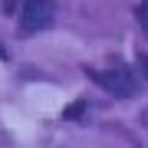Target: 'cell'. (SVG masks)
<instances>
[{
  "instance_id": "obj_3",
  "label": "cell",
  "mask_w": 148,
  "mask_h": 148,
  "mask_svg": "<svg viewBox=\"0 0 148 148\" xmlns=\"http://www.w3.org/2000/svg\"><path fill=\"white\" fill-rule=\"evenodd\" d=\"M79 115H86V99H76L73 106H66V109H63V119H66V122H76Z\"/></svg>"
},
{
  "instance_id": "obj_8",
  "label": "cell",
  "mask_w": 148,
  "mask_h": 148,
  "mask_svg": "<svg viewBox=\"0 0 148 148\" xmlns=\"http://www.w3.org/2000/svg\"><path fill=\"white\" fill-rule=\"evenodd\" d=\"M0 59H3V49H0Z\"/></svg>"
},
{
  "instance_id": "obj_2",
  "label": "cell",
  "mask_w": 148,
  "mask_h": 148,
  "mask_svg": "<svg viewBox=\"0 0 148 148\" xmlns=\"http://www.w3.org/2000/svg\"><path fill=\"white\" fill-rule=\"evenodd\" d=\"M53 16H56V0H23L20 27L23 33H40V30L53 27Z\"/></svg>"
},
{
  "instance_id": "obj_5",
  "label": "cell",
  "mask_w": 148,
  "mask_h": 148,
  "mask_svg": "<svg viewBox=\"0 0 148 148\" xmlns=\"http://www.w3.org/2000/svg\"><path fill=\"white\" fill-rule=\"evenodd\" d=\"M20 7H23V0H0V10H3L7 16H10V13H20Z\"/></svg>"
},
{
  "instance_id": "obj_6",
  "label": "cell",
  "mask_w": 148,
  "mask_h": 148,
  "mask_svg": "<svg viewBox=\"0 0 148 148\" xmlns=\"http://www.w3.org/2000/svg\"><path fill=\"white\" fill-rule=\"evenodd\" d=\"M138 66H142V73L148 76V56H145V53H138Z\"/></svg>"
},
{
  "instance_id": "obj_7",
  "label": "cell",
  "mask_w": 148,
  "mask_h": 148,
  "mask_svg": "<svg viewBox=\"0 0 148 148\" xmlns=\"http://www.w3.org/2000/svg\"><path fill=\"white\" fill-rule=\"evenodd\" d=\"M138 119H142V125H145V128H148V106H145V109H142V115H138Z\"/></svg>"
},
{
  "instance_id": "obj_1",
  "label": "cell",
  "mask_w": 148,
  "mask_h": 148,
  "mask_svg": "<svg viewBox=\"0 0 148 148\" xmlns=\"http://www.w3.org/2000/svg\"><path fill=\"white\" fill-rule=\"evenodd\" d=\"M89 79H95L106 92L119 95V99H132L138 92V79L132 76L128 66H109V69H102V73H89Z\"/></svg>"
},
{
  "instance_id": "obj_4",
  "label": "cell",
  "mask_w": 148,
  "mask_h": 148,
  "mask_svg": "<svg viewBox=\"0 0 148 148\" xmlns=\"http://www.w3.org/2000/svg\"><path fill=\"white\" fill-rule=\"evenodd\" d=\"M135 16H138V23H142V30L148 33V0H142V3H138V10H135Z\"/></svg>"
}]
</instances>
